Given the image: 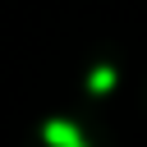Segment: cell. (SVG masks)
<instances>
[{
  "mask_svg": "<svg viewBox=\"0 0 147 147\" xmlns=\"http://www.w3.org/2000/svg\"><path fill=\"white\" fill-rule=\"evenodd\" d=\"M110 83H115V74H110V69H96V74H92V87H96V92H106Z\"/></svg>",
  "mask_w": 147,
  "mask_h": 147,
  "instance_id": "2",
  "label": "cell"
},
{
  "mask_svg": "<svg viewBox=\"0 0 147 147\" xmlns=\"http://www.w3.org/2000/svg\"><path fill=\"white\" fill-rule=\"evenodd\" d=\"M41 133H46V142H51V147H83V133H78L74 124H64V119H51Z\"/></svg>",
  "mask_w": 147,
  "mask_h": 147,
  "instance_id": "1",
  "label": "cell"
}]
</instances>
